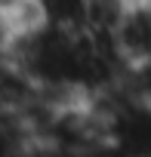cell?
Listing matches in <instances>:
<instances>
[{
	"label": "cell",
	"mask_w": 151,
	"mask_h": 157,
	"mask_svg": "<svg viewBox=\"0 0 151 157\" xmlns=\"http://www.w3.org/2000/svg\"><path fill=\"white\" fill-rule=\"evenodd\" d=\"M108 40L126 68L151 62V6L145 0H133L108 31Z\"/></svg>",
	"instance_id": "1"
},
{
	"label": "cell",
	"mask_w": 151,
	"mask_h": 157,
	"mask_svg": "<svg viewBox=\"0 0 151 157\" xmlns=\"http://www.w3.org/2000/svg\"><path fill=\"white\" fill-rule=\"evenodd\" d=\"M37 25L80 34L90 31V0H31Z\"/></svg>",
	"instance_id": "2"
},
{
	"label": "cell",
	"mask_w": 151,
	"mask_h": 157,
	"mask_svg": "<svg viewBox=\"0 0 151 157\" xmlns=\"http://www.w3.org/2000/svg\"><path fill=\"white\" fill-rule=\"evenodd\" d=\"M145 3H148V6H151V0H145Z\"/></svg>",
	"instance_id": "3"
}]
</instances>
